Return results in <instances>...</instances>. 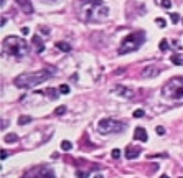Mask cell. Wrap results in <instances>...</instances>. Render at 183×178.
Returning a JSON list of instances; mask_svg holds the SVG:
<instances>
[{
	"label": "cell",
	"instance_id": "22",
	"mask_svg": "<svg viewBox=\"0 0 183 178\" xmlns=\"http://www.w3.org/2000/svg\"><path fill=\"white\" fill-rule=\"evenodd\" d=\"M64 112H66V106H60V107H56V109H55L56 116H63Z\"/></svg>",
	"mask_w": 183,
	"mask_h": 178
},
{
	"label": "cell",
	"instance_id": "24",
	"mask_svg": "<svg viewBox=\"0 0 183 178\" xmlns=\"http://www.w3.org/2000/svg\"><path fill=\"white\" fill-rule=\"evenodd\" d=\"M111 157L114 158V160H117V158L121 157V150H119V148H114V150L111 152Z\"/></svg>",
	"mask_w": 183,
	"mask_h": 178
},
{
	"label": "cell",
	"instance_id": "29",
	"mask_svg": "<svg viewBox=\"0 0 183 178\" xmlns=\"http://www.w3.org/2000/svg\"><path fill=\"white\" fill-rule=\"evenodd\" d=\"M76 175H78V178H87V173H84V172H76Z\"/></svg>",
	"mask_w": 183,
	"mask_h": 178
},
{
	"label": "cell",
	"instance_id": "7",
	"mask_svg": "<svg viewBox=\"0 0 183 178\" xmlns=\"http://www.w3.org/2000/svg\"><path fill=\"white\" fill-rule=\"evenodd\" d=\"M23 178H56V175L50 167H35Z\"/></svg>",
	"mask_w": 183,
	"mask_h": 178
},
{
	"label": "cell",
	"instance_id": "36",
	"mask_svg": "<svg viewBox=\"0 0 183 178\" xmlns=\"http://www.w3.org/2000/svg\"><path fill=\"white\" fill-rule=\"evenodd\" d=\"M43 2H45V0H43ZM50 2H55V0H50Z\"/></svg>",
	"mask_w": 183,
	"mask_h": 178
},
{
	"label": "cell",
	"instance_id": "3",
	"mask_svg": "<svg viewBox=\"0 0 183 178\" xmlns=\"http://www.w3.org/2000/svg\"><path fill=\"white\" fill-rule=\"evenodd\" d=\"M3 51L13 58H23L28 53V43L20 36L10 35L3 38Z\"/></svg>",
	"mask_w": 183,
	"mask_h": 178
},
{
	"label": "cell",
	"instance_id": "11",
	"mask_svg": "<svg viewBox=\"0 0 183 178\" xmlns=\"http://www.w3.org/2000/svg\"><path fill=\"white\" fill-rule=\"evenodd\" d=\"M158 68H155V66H147L145 69L142 71V78H155V76H158Z\"/></svg>",
	"mask_w": 183,
	"mask_h": 178
},
{
	"label": "cell",
	"instance_id": "27",
	"mask_svg": "<svg viewBox=\"0 0 183 178\" xmlns=\"http://www.w3.org/2000/svg\"><path fill=\"white\" fill-rule=\"evenodd\" d=\"M160 3H162L163 8H170V7H172V2H170V0H162Z\"/></svg>",
	"mask_w": 183,
	"mask_h": 178
},
{
	"label": "cell",
	"instance_id": "18",
	"mask_svg": "<svg viewBox=\"0 0 183 178\" xmlns=\"http://www.w3.org/2000/svg\"><path fill=\"white\" fill-rule=\"evenodd\" d=\"M170 60H172V63H173V64H178V66H183V58H182V56L173 55L172 58H170Z\"/></svg>",
	"mask_w": 183,
	"mask_h": 178
},
{
	"label": "cell",
	"instance_id": "5",
	"mask_svg": "<svg viewBox=\"0 0 183 178\" xmlns=\"http://www.w3.org/2000/svg\"><path fill=\"white\" fill-rule=\"evenodd\" d=\"M162 94L167 99H183V76L168 79L162 87Z\"/></svg>",
	"mask_w": 183,
	"mask_h": 178
},
{
	"label": "cell",
	"instance_id": "35",
	"mask_svg": "<svg viewBox=\"0 0 183 178\" xmlns=\"http://www.w3.org/2000/svg\"><path fill=\"white\" fill-rule=\"evenodd\" d=\"M160 178H168V175H162V177H160Z\"/></svg>",
	"mask_w": 183,
	"mask_h": 178
},
{
	"label": "cell",
	"instance_id": "28",
	"mask_svg": "<svg viewBox=\"0 0 183 178\" xmlns=\"http://www.w3.org/2000/svg\"><path fill=\"white\" fill-rule=\"evenodd\" d=\"M155 130H157V134H158V135H163V134H165V129H163L162 125H158V127L155 129Z\"/></svg>",
	"mask_w": 183,
	"mask_h": 178
},
{
	"label": "cell",
	"instance_id": "23",
	"mask_svg": "<svg viewBox=\"0 0 183 178\" xmlns=\"http://www.w3.org/2000/svg\"><path fill=\"white\" fill-rule=\"evenodd\" d=\"M155 23H157L160 28H165V26H167V20H165V18H155Z\"/></svg>",
	"mask_w": 183,
	"mask_h": 178
},
{
	"label": "cell",
	"instance_id": "2",
	"mask_svg": "<svg viewBox=\"0 0 183 178\" xmlns=\"http://www.w3.org/2000/svg\"><path fill=\"white\" fill-rule=\"evenodd\" d=\"M53 74H55V68H45V69L33 73H23V74L13 79V84L20 89H31V87H36L41 82L48 81Z\"/></svg>",
	"mask_w": 183,
	"mask_h": 178
},
{
	"label": "cell",
	"instance_id": "14",
	"mask_svg": "<svg viewBox=\"0 0 183 178\" xmlns=\"http://www.w3.org/2000/svg\"><path fill=\"white\" fill-rule=\"evenodd\" d=\"M56 48L61 50V51H64V53H69V51H71V45L66 43V41H58V43H56Z\"/></svg>",
	"mask_w": 183,
	"mask_h": 178
},
{
	"label": "cell",
	"instance_id": "4",
	"mask_svg": "<svg viewBox=\"0 0 183 178\" xmlns=\"http://www.w3.org/2000/svg\"><path fill=\"white\" fill-rule=\"evenodd\" d=\"M143 43H145V31H132L130 35H127L122 40L121 46H119V55H127V53L137 51Z\"/></svg>",
	"mask_w": 183,
	"mask_h": 178
},
{
	"label": "cell",
	"instance_id": "8",
	"mask_svg": "<svg viewBox=\"0 0 183 178\" xmlns=\"http://www.w3.org/2000/svg\"><path fill=\"white\" fill-rule=\"evenodd\" d=\"M112 92H116L117 96L125 97V99H132V97L135 96V92H134L130 87H125V86H122V84H117V86L112 89Z\"/></svg>",
	"mask_w": 183,
	"mask_h": 178
},
{
	"label": "cell",
	"instance_id": "13",
	"mask_svg": "<svg viewBox=\"0 0 183 178\" xmlns=\"http://www.w3.org/2000/svg\"><path fill=\"white\" fill-rule=\"evenodd\" d=\"M140 155V148H135V147H129L125 150V158L129 160H132V158H137Z\"/></svg>",
	"mask_w": 183,
	"mask_h": 178
},
{
	"label": "cell",
	"instance_id": "34",
	"mask_svg": "<svg viewBox=\"0 0 183 178\" xmlns=\"http://www.w3.org/2000/svg\"><path fill=\"white\" fill-rule=\"evenodd\" d=\"M94 178H104V177H102V175H96Z\"/></svg>",
	"mask_w": 183,
	"mask_h": 178
},
{
	"label": "cell",
	"instance_id": "32",
	"mask_svg": "<svg viewBox=\"0 0 183 178\" xmlns=\"http://www.w3.org/2000/svg\"><path fill=\"white\" fill-rule=\"evenodd\" d=\"M7 157H8V153H7V150H2V160H5Z\"/></svg>",
	"mask_w": 183,
	"mask_h": 178
},
{
	"label": "cell",
	"instance_id": "10",
	"mask_svg": "<svg viewBox=\"0 0 183 178\" xmlns=\"http://www.w3.org/2000/svg\"><path fill=\"white\" fill-rule=\"evenodd\" d=\"M134 139H135V140H140V142H147L148 135H147V132H145V129L143 127L135 129V130H134Z\"/></svg>",
	"mask_w": 183,
	"mask_h": 178
},
{
	"label": "cell",
	"instance_id": "20",
	"mask_svg": "<svg viewBox=\"0 0 183 178\" xmlns=\"http://www.w3.org/2000/svg\"><path fill=\"white\" fill-rule=\"evenodd\" d=\"M158 48H160V51H167L170 46H168V41L167 40H160V43H158Z\"/></svg>",
	"mask_w": 183,
	"mask_h": 178
},
{
	"label": "cell",
	"instance_id": "21",
	"mask_svg": "<svg viewBox=\"0 0 183 178\" xmlns=\"http://www.w3.org/2000/svg\"><path fill=\"white\" fill-rule=\"evenodd\" d=\"M58 91H60V94H69V86L68 84H61Z\"/></svg>",
	"mask_w": 183,
	"mask_h": 178
},
{
	"label": "cell",
	"instance_id": "17",
	"mask_svg": "<svg viewBox=\"0 0 183 178\" xmlns=\"http://www.w3.org/2000/svg\"><path fill=\"white\" fill-rule=\"evenodd\" d=\"M31 121H33V119H31L30 116H20V117H18V124H20V125H25V124H30Z\"/></svg>",
	"mask_w": 183,
	"mask_h": 178
},
{
	"label": "cell",
	"instance_id": "37",
	"mask_svg": "<svg viewBox=\"0 0 183 178\" xmlns=\"http://www.w3.org/2000/svg\"><path fill=\"white\" fill-rule=\"evenodd\" d=\"M180 178H183V177H180Z\"/></svg>",
	"mask_w": 183,
	"mask_h": 178
},
{
	"label": "cell",
	"instance_id": "15",
	"mask_svg": "<svg viewBox=\"0 0 183 178\" xmlns=\"http://www.w3.org/2000/svg\"><path fill=\"white\" fill-rule=\"evenodd\" d=\"M3 140H5L7 143H15L17 140H18V135H17V134H7L5 137H3Z\"/></svg>",
	"mask_w": 183,
	"mask_h": 178
},
{
	"label": "cell",
	"instance_id": "1",
	"mask_svg": "<svg viewBox=\"0 0 183 178\" xmlns=\"http://www.w3.org/2000/svg\"><path fill=\"white\" fill-rule=\"evenodd\" d=\"M78 12L86 21H97L109 17V7L101 0H79Z\"/></svg>",
	"mask_w": 183,
	"mask_h": 178
},
{
	"label": "cell",
	"instance_id": "33",
	"mask_svg": "<svg viewBox=\"0 0 183 178\" xmlns=\"http://www.w3.org/2000/svg\"><path fill=\"white\" fill-rule=\"evenodd\" d=\"M0 5H2V7L5 5V0H0Z\"/></svg>",
	"mask_w": 183,
	"mask_h": 178
},
{
	"label": "cell",
	"instance_id": "6",
	"mask_svg": "<svg viewBox=\"0 0 183 178\" xmlns=\"http://www.w3.org/2000/svg\"><path fill=\"white\" fill-rule=\"evenodd\" d=\"M125 129V124L116 119H102L97 124V130L102 135H109V134H119Z\"/></svg>",
	"mask_w": 183,
	"mask_h": 178
},
{
	"label": "cell",
	"instance_id": "26",
	"mask_svg": "<svg viewBox=\"0 0 183 178\" xmlns=\"http://www.w3.org/2000/svg\"><path fill=\"white\" fill-rule=\"evenodd\" d=\"M143 114H145V112H143L142 109H137V111H134V117H135V119H139V117H143Z\"/></svg>",
	"mask_w": 183,
	"mask_h": 178
},
{
	"label": "cell",
	"instance_id": "38",
	"mask_svg": "<svg viewBox=\"0 0 183 178\" xmlns=\"http://www.w3.org/2000/svg\"><path fill=\"white\" fill-rule=\"evenodd\" d=\"M182 21H183V20H182Z\"/></svg>",
	"mask_w": 183,
	"mask_h": 178
},
{
	"label": "cell",
	"instance_id": "9",
	"mask_svg": "<svg viewBox=\"0 0 183 178\" xmlns=\"http://www.w3.org/2000/svg\"><path fill=\"white\" fill-rule=\"evenodd\" d=\"M17 3H18V7H20L21 10L25 12L26 15H30V13H33V5H31L30 0H15Z\"/></svg>",
	"mask_w": 183,
	"mask_h": 178
},
{
	"label": "cell",
	"instance_id": "25",
	"mask_svg": "<svg viewBox=\"0 0 183 178\" xmlns=\"http://www.w3.org/2000/svg\"><path fill=\"white\" fill-rule=\"evenodd\" d=\"M170 18H172L173 23H178V21H180V15H178V13H170Z\"/></svg>",
	"mask_w": 183,
	"mask_h": 178
},
{
	"label": "cell",
	"instance_id": "19",
	"mask_svg": "<svg viewBox=\"0 0 183 178\" xmlns=\"http://www.w3.org/2000/svg\"><path fill=\"white\" fill-rule=\"evenodd\" d=\"M71 148H73V143L69 142V140H63V142H61V150L68 152V150H71Z\"/></svg>",
	"mask_w": 183,
	"mask_h": 178
},
{
	"label": "cell",
	"instance_id": "12",
	"mask_svg": "<svg viewBox=\"0 0 183 178\" xmlns=\"http://www.w3.org/2000/svg\"><path fill=\"white\" fill-rule=\"evenodd\" d=\"M33 45H35V48H36V53H43L45 43H43V40H41L38 35H33Z\"/></svg>",
	"mask_w": 183,
	"mask_h": 178
},
{
	"label": "cell",
	"instance_id": "30",
	"mask_svg": "<svg viewBox=\"0 0 183 178\" xmlns=\"http://www.w3.org/2000/svg\"><path fill=\"white\" fill-rule=\"evenodd\" d=\"M21 33H23V35H28V33H30V28L23 26V28H21Z\"/></svg>",
	"mask_w": 183,
	"mask_h": 178
},
{
	"label": "cell",
	"instance_id": "16",
	"mask_svg": "<svg viewBox=\"0 0 183 178\" xmlns=\"http://www.w3.org/2000/svg\"><path fill=\"white\" fill-rule=\"evenodd\" d=\"M58 92L60 91H56V89H53V87H48V89L45 91V94L50 97V99H58Z\"/></svg>",
	"mask_w": 183,
	"mask_h": 178
},
{
	"label": "cell",
	"instance_id": "31",
	"mask_svg": "<svg viewBox=\"0 0 183 178\" xmlns=\"http://www.w3.org/2000/svg\"><path fill=\"white\" fill-rule=\"evenodd\" d=\"M41 33H45V35H48V33H50V28H45V26H41Z\"/></svg>",
	"mask_w": 183,
	"mask_h": 178
}]
</instances>
